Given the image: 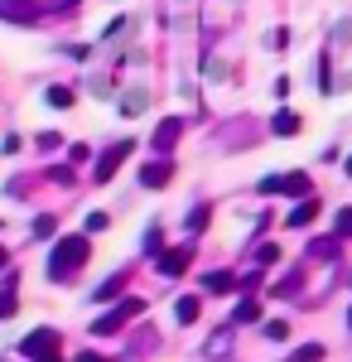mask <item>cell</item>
I'll return each mask as SVG.
<instances>
[{"label":"cell","mask_w":352,"mask_h":362,"mask_svg":"<svg viewBox=\"0 0 352 362\" xmlns=\"http://www.w3.org/2000/svg\"><path fill=\"white\" fill-rule=\"evenodd\" d=\"M5 261H10V256H5V247H0V271H5Z\"/></svg>","instance_id":"cell-29"},{"label":"cell","mask_w":352,"mask_h":362,"mask_svg":"<svg viewBox=\"0 0 352 362\" xmlns=\"http://www.w3.org/2000/svg\"><path fill=\"white\" fill-rule=\"evenodd\" d=\"M232 324H261V305L256 300H242V305L232 309Z\"/></svg>","instance_id":"cell-13"},{"label":"cell","mask_w":352,"mask_h":362,"mask_svg":"<svg viewBox=\"0 0 352 362\" xmlns=\"http://www.w3.org/2000/svg\"><path fill=\"white\" fill-rule=\"evenodd\" d=\"M20 353H25L29 362H44V358H58V334L54 329H34V334L20 343Z\"/></svg>","instance_id":"cell-5"},{"label":"cell","mask_w":352,"mask_h":362,"mask_svg":"<svg viewBox=\"0 0 352 362\" xmlns=\"http://www.w3.org/2000/svg\"><path fill=\"white\" fill-rule=\"evenodd\" d=\"M44 362H58V358H44Z\"/></svg>","instance_id":"cell-31"},{"label":"cell","mask_w":352,"mask_h":362,"mask_svg":"<svg viewBox=\"0 0 352 362\" xmlns=\"http://www.w3.org/2000/svg\"><path fill=\"white\" fill-rule=\"evenodd\" d=\"M256 261H261V266H271V261H280V247H256Z\"/></svg>","instance_id":"cell-25"},{"label":"cell","mask_w":352,"mask_h":362,"mask_svg":"<svg viewBox=\"0 0 352 362\" xmlns=\"http://www.w3.org/2000/svg\"><path fill=\"white\" fill-rule=\"evenodd\" d=\"M314 218H319V203H314V198H299V208L290 213V223H285V227H309Z\"/></svg>","instance_id":"cell-10"},{"label":"cell","mask_w":352,"mask_h":362,"mask_svg":"<svg viewBox=\"0 0 352 362\" xmlns=\"http://www.w3.org/2000/svg\"><path fill=\"white\" fill-rule=\"evenodd\" d=\"M140 314H145V300L126 295V300H116V309H107V314L92 324V334H97V338H111V334H121L131 319H140Z\"/></svg>","instance_id":"cell-3"},{"label":"cell","mask_w":352,"mask_h":362,"mask_svg":"<svg viewBox=\"0 0 352 362\" xmlns=\"http://www.w3.org/2000/svg\"><path fill=\"white\" fill-rule=\"evenodd\" d=\"M169 179H174V165H164V160H150V165L140 169V184L145 189H164Z\"/></svg>","instance_id":"cell-9"},{"label":"cell","mask_w":352,"mask_h":362,"mask_svg":"<svg viewBox=\"0 0 352 362\" xmlns=\"http://www.w3.org/2000/svg\"><path fill=\"white\" fill-rule=\"evenodd\" d=\"M343 169H348V174H352V155H348V165H343Z\"/></svg>","instance_id":"cell-30"},{"label":"cell","mask_w":352,"mask_h":362,"mask_svg":"<svg viewBox=\"0 0 352 362\" xmlns=\"http://www.w3.org/2000/svg\"><path fill=\"white\" fill-rule=\"evenodd\" d=\"M309 256H314V261H319V256H324V261H333V256H338V242H314V247H309Z\"/></svg>","instance_id":"cell-20"},{"label":"cell","mask_w":352,"mask_h":362,"mask_svg":"<svg viewBox=\"0 0 352 362\" xmlns=\"http://www.w3.org/2000/svg\"><path fill=\"white\" fill-rule=\"evenodd\" d=\"M174 314H179V324H198V295H179Z\"/></svg>","instance_id":"cell-12"},{"label":"cell","mask_w":352,"mask_h":362,"mask_svg":"<svg viewBox=\"0 0 352 362\" xmlns=\"http://www.w3.org/2000/svg\"><path fill=\"white\" fill-rule=\"evenodd\" d=\"M126 280H131V271H116V276H111L107 285H102V290H97V305H107V300H116V295H121V290H126Z\"/></svg>","instance_id":"cell-11"},{"label":"cell","mask_w":352,"mask_h":362,"mask_svg":"<svg viewBox=\"0 0 352 362\" xmlns=\"http://www.w3.org/2000/svg\"><path fill=\"white\" fill-rule=\"evenodd\" d=\"M208 227V208H193L189 213V232H203Z\"/></svg>","instance_id":"cell-23"},{"label":"cell","mask_w":352,"mask_h":362,"mask_svg":"<svg viewBox=\"0 0 352 362\" xmlns=\"http://www.w3.org/2000/svg\"><path fill=\"white\" fill-rule=\"evenodd\" d=\"M78 0H0V20H15V25H34V20H49V15H68Z\"/></svg>","instance_id":"cell-1"},{"label":"cell","mask_w":352,"mask_h":362,"mask_svg":"<svg viewBox=\"0 0 352 362\" xmlns=\"http://www.w3.org/2000/svg\"><path fill=\"white\" fill-rule=\"evenodd\" d=\"M261 194H285V198H309V174H271L261 184Z\"/></svg>","instance_id":"cell-4"},{"label":"cell","mask_w":352,"mask_h":362,"mask_svg":"<svg viewBox=\"0 0 352 362\" xmlns=\"http://www.w3.org/2000/svg\"><path fill=\"white\" fill-rule=\"evenodd\" d=\"M54 218H34V237H54Z\"/></svg>","instance_id":"cell-24"},{"label":"cell","mask_w":352,"mask_h":362,"mask_svg":"<svg viewBox=\"0 0 352 362\" xmlns=\"http://www.w3.org/2000/svg\"><path fill=\"white\" fill-rule=\"evenodd\" d=\"M126 160H131V145H126V140H121V145H111V150H102V160L92 165V179H97V184H111V179H116V169L126 165Z\"/></svg>","instance_id":"cell-6"},{"label":"cell","mask_w":352,"mask_h":362,"mask_svg":"<svg viewBox=\"0 0 352 362\" xmlns=\"http://www.w3.org/2000/svg\"><path fill=\"white\" fill-rule=\"evenodd\" d=\"M73 362H102V353H78Z\"/></svg>","instance_id":"cell-28"},{"label":"cell","mask_w":352,"mask_h":362,"mask_svg":"<svg viewBox=\"0 0 352 362\" xmlns=\"http://www.w3.org/2000/svg\"><path fill=\"white\" fill-rule=\"evenodd\" d=\"M58 145H63V140H58L54 131H44V136H39V150H58Z\"/></svg>","instance_id":"cell-27"},{"label":"cell","mask_w":352,"mask_h":362,"mask_svg":"<svg viewBox=\"0 0 352 362\" xmlns=\"http://www.w3.org/2000/svg\"><path fill=\"white\" fill-rule=\"evenodd\" d=\"M271 131H275V136H295V131H299V116H290V112H275Z\"/></svg>","instance_id":"cell-14"},{"label":"cell","mask_w":352,"mask_h":362,"mask_svg":"<svg viewBox=\"0 0 352 362\" xmlns=\"http://www.w3.org/2000/svg\"><path fill=\"white\" fill-rule=\"evenodd\" d=\"M87 237H63L54 247V256H49V280H73L87 266Z\"/></svg>","instance_id":"cell-2"},{"label":"cell","mask_w":352,"mask_h":362,"mask_svg":"<svg viewBox=\"0 0 352 362\" xmlns=\"http://www.w3.org/2000/svg\"><path fill=\"white\" fill-rule=\"evenodd\" d=\"M179 131H184V121H174V116H169V121H160V126H155L150 145H155L160 155H169V150H174V140H179Z\"/></svg>","instance_id":"cell-8"},{"label":"cell","mask_w":352,"mask_h":362,"mask_svg":"<svg viewBox=\"0 0 352 362\" xmlns=\"http://www.w3.org/2000/svg\"><path fill=\"white\" fill-rule=\"evenodd\" d=\"M189 261H193V247H189V242H184V247H174V251H160V276L179 280L184 271H189Z\"/></svg>","instance_id":"cell-7"},{"label":"cell","mask_w":352,"mask_h":362,"mask_svg":"<svg viewBox=\"0 0 352 362\" xmlns=\"http://www.w3.org/2000/svg\"><path fill=\"white\" fill-rule=\"evenodd\" d=\"M319 358H324V343H304L290 353V362H319Z\"/></svg>","instance_id":"cell-16"},{"label":"cell","mask_w":352,"mask_h":362,"mask_svg":"<svg viewBox=\"0 0 352 362\" xmlns=\"http://www.w3.org/2000/svg\"><path fill=\"white\" fill-rule=\"evenodd\" d=\"M333 232H338V237H352V208H338V218H333Z\"/></svg>","instance_id":"cell-18"},{"label":"cell","mask_w":352,"mask_h":362,"mask_svg":"<svg viewBox=\"0 0 352 362\" xmlns=\"http://www.w3.org/2000/svg\"><path fill=\"white\" fill-rule=\"evenodd\" d=\"M266 338H275V343L290 338V324H285V319H271V324H266Z\"/></svg>","instance_id":"cell-22"},{"label":"cell","mask_w":352,"mask_h":362,"mask_svg":"<svg viewBox=\"0 0 352 362\" xmlns=\"http://www.w3.org/2000/svg\"><path fill=\"white\" fill-rule=\"evenodd\" d=\"M15 309H20V305H15V276H10V280H5V290H0V319H10Z\"/></svg>","instance_id":"cell-15"},{"label":"cell","mask_w":352,"mask_h":362,"mask_svg":"<svg viewBox=\"0 0 352 362\" xmlns=\"http://www.w3.org/2000/svg\"><path fill=\"white\" fill-rule=\"evenodd\" d=\"M203 285H208V290H213V295H227V290H232V285H237V280L227 276V271H213V276L203 280Z\"/></svg>","instance_id":"cell-17"},{"label":"cell","mask_w":352,"mask_h":362,"mask_svg":"<svg viewBox=\"0 0 352 362\" xmlns=\"http://www.w3.org/2000/svg\"><path fill=\"white\" fill-rule=\"evenodd\" d=\"M87 227L92 232H107V213H87Z\"/></svg>","instance_id":"cell-26"},{"label":"cell","mask_w":352,"mask_h":362,"mask_svg":"<svg viewBox=\"0 0 352 362\" xmlns=\"http://www.w3.org/2000/svg\"><path fill=\"white\" fill-rule=\"evenodd\" d=\"M49 107H73V92L68 87H49Z\"/></svg>","instance_id":"cell-21"},{"label":"cell","mask_w":352,"mask_h":362,"mask_svg":"<svg viewBox=\"0 0 352 362\" xmlns=\"http://www.w3.org/2000/svg\"><path fill=\"white\" fill-rule=\"evenodd\" d=\"M299 285H304V276H299V271H290V276H285L280 285H275V295H295Z\"/></svg>","instance_id":"cell-19"},{"label":"cell","mask_w":352,"mask_h":362,"mask_svg":"<svg viewBox=\"0 0 352 362\" xmlns=\"http://www.w3.org/2000/svg\"><path fill=\"white\" fill-rule=\"evenodd\" d=\"M348 324H352V314H348Z\"/></svg>","instance_id":"cell-32"}]
</instances>
